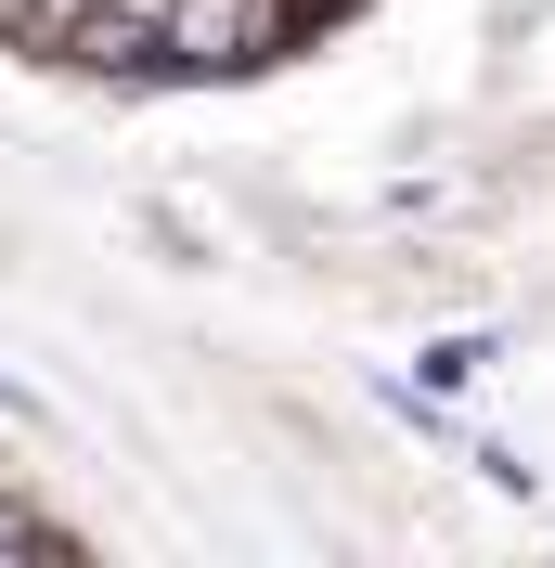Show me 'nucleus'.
<instances>
[{
    "label": "nucleus",
    "mask_w": 555,
    "mask_h": 568,
    "mask_svg": "<svg viewBox=\"0 0 555 568\" xmlns=\"http://www.w3.org/2000/svg\"><path fill=\"white\" fill-rule=\"evenodd\" d=\"M272 39H284V0H155V65H181V78L259 65Z\"/></svg>",
    "instance_id": "nucleus-1"
}]
</instances>
